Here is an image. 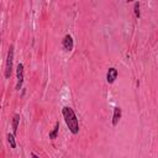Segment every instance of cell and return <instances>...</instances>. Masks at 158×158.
<instances>
[{"mask_svg": "<svg viewBox=\"0 0 158 158\" xmlns=\"http://www.w3.org/2000/svg\"><path fill=\"white\" fill-rule=\"evenodd\" d=\"M7 141H9L10 146H11V148H16V141H15V137H14V135H11V133H7Z\"/></svg>", "mask_w": 158, "mask_h": 158, "instance_id": "cell-9", "label": "cell"}, {"mask_svg": "<svg viewBox=\"0 0 158 158\" xmlns=\"http://www.w3.org/2000/svg\"><path fill=\"white\" fill-rule=\"evenodd\" d=\"M133 10H135V15H136V17H139V2H135V5H133Z\"/></svg>", "mask_w": 158, "mask_h": 158, "instance_id": "cell-10", "label": "cell"}, {"mask_svg": "<svg viewBox=\"0 0 158 158\" xmlns=\"http://www.w3.org/2000/svg\"><path fill=\"white\" fill-rule=\"evenodd\" d=\"M16 75H17V84H16V90H20L23 83V64L19 63L17 69H16Z\"/></svg>", "mask_w": 158, "mask_h": 158, "instance_id": "cell-3", "label": "cell"}, {"mask_svg": "<svg viewBox=\"0 0 158 158\" xmlns=\"http://www.w3.org/2000/svg\"><path fill=\"white\" fill-rule=\"evenodd\" d=\"M31 157H32V158H40V157H38L37 154H35V153H32V154H31Z\"/></svg>", "mask_w": 158, "mask_h": 158, "instance_id": "cell-11", "label": "cell"}, {"mask_svg": "<svg viewBox=\"0 0 158 158\" xmlns=\"http://www.w3.org/2000/svg\"><path fill=\"white\" fill-rule=\"evenodd\" d=\"M58 131H59V122L57 121L56 125H54V127H53V130H52V131L49 132V135H48L49 138H51V139H56L57 136H58Z\"/></svg>", "mask_w": 158, "mask_h": 158, "instance_id": "cell-8", "label": "cell"}, {"mask_svg": "<svg viewBox=\"0 0 158 158\" xmlns=\"http://www.w3.org/2000/svg\"><path fill=\"white\" fill-rule=\"evenodd\" d=\"M19 122H20V115H19V114H15V115H14V118H12V131H14V135L17 133Z\"/></svg>", "mask_w": 158, "mask_h": 158, "instance_id": "cell-7", "label": "cell"}, {"mask_svg": "<svg viewBox=\"0 0 158 158\" xmlns=\"http://www.w3.org/2000/svg\"><path fill=\"white\" fill-rule=\"evenodd\" d=\"M117 75H118L117 69H115V68H109L107 74H106V80H107V83H109V84H112V83L116 80Z\"/></svg>", "mask_w": 158, "mask_h": 158, "instance_id": "cell-5", "label": "cell"}, {"mask_svg": "<svg viewBox=\"0 0 158 158\" xmlns=\"http://www.w3.org/2000/svg\"><path fill=\"white\" fill-rule=\"evenodd\" d=\"M62 114H63V117H64V121L69 128V131L73 133V135H77L79 132V122H78V118L75 116V112L72 107L69 106H64L62 109Z\"/></svg>", "mask_w": 158, "mask_h": 158, "instance_id": "cell-1", "label": "cell"}, {"mask_svg": "<svg viewBox=\"0 0 158 158\" xmlns=\"http://www.w3.org/2000/svg\"><path fill=\"white\" fill-rule=\"evenodd\" d=\"M120 118H121V109L118 106H116L114 109V115H112V126H116L118 123Z\"/></svg>", "mask_w": 158, "mask_h": 158, "instance_id": "cell-6", "label": "cell"}, {"mask_svg": "<svg viewBox=\"0 0 158 158\" xmlns=\"http://www.w3.org/2000/svg\"><path fill=\"white\" fill-rule=\"evenodd\" d=\"M12 63H14V46L9 47L6 63H5V78H10L12 73Z\"/></svg>", "mask_w": 158, "mask_h": 158, "instance_id": "cell-2", "label": "cell"}, {"mask_svg": "<svg viewBox=\"0 0 158 158\" xmlns=\"http://www.w3.org/2000/svg\"><path fill=\"white\" fill-rule=\"evenodd\" d=\"M62 46H63V49L67 51V52H69V51L73 49L74 43H73V38H72L70 35H65V36H64L63 42H62Z\"/></svg>", "mask_w": 158, "mask_h": 158, "instance_id": "cell-4", "label": "cell"}]
</instances>
